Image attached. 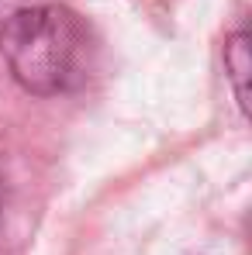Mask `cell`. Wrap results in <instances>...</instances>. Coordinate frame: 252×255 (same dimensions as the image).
Returning a JSON list of instances; mask_svg holds the SVG:
<instances>
[{
  "instance_id": "cell-2",
  "label": "cell",
  "mask_w": 252,
  "mask_h": 255,
  "mask_svg": "<svg viewBox=\"0 0 252 255\" xmlns=\"http://www.w3.org/2000/svg\"><path fill=\"white\" fill-rule=\"evenodd\" d=\"M225 69L228 80L235 86V100L246 111L249 107V31L239 28L228 42H225Z\"/></svg>"
},
{
  "instance_id": "cell-1",
  "label": "cell",
  "mask_w": 252,
  "mask_h": 255,
  "mask_svg": "<svg viewBox=\"0 0 252 255\" xmlns=\"http://www.w3.org/2000/svg\"><path fill=\"white\" fill-rule=\"evenodd\" d=\"M0 52L17 83L35 97L73 93L93 69L90 24L62 3L14 10L0 28Z\"/></svg>"
}]
</instances>
